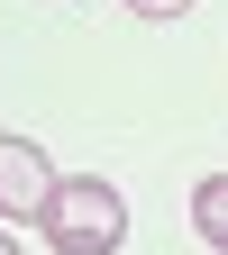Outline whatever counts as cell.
Instances as JSON below:
<instances>
[{
	"mask_svg": "<svg viewBox=\"0 0 228 255\" xmlns=\"http://www.w3.org/2000/svg\"><path fill=\"white\" fill-rule=\"evenodd\" d=\"M37 228H46L55 255H119L128 246V201H119V182H101V173H64Z\"/></svg>",
	"mask_w": 228,
	"mask_h": 255,
	"instance_id": "6da1fadb",
	"label": "cell"
},
{
	"mask_svg": "<svg viewBox=\"0 0 228 255\" xmlns=\"http://www.w3.org/2000/svg\"><path fill=\"white\" fill-rule=\"evenodd\" d=\"M55 182H64V173L46 164L37 137H0V219H46Z\"/></svg>",
	"mask_w": 228,
	"mask_h": 255,
	"instance_id": "7a4b0ae2",
	"label": "cell"
},
{
	"mask_svg": "<svg viewBox=\"0 0 228 255\" xmlns=\"http://www.w3.org/2000/svg\"><path fill=\"white\" fill-rule=\"evenodd\" d=\"M192 228H201L210 255H228V173H201V182H192Z\"/></svg>",
	"mask_w": 228,
	"mask_h": 255,
	"instance_id": "3957f363",
	"label": "cell"
},
{
	"mask_svg": "<svg viewBox=\"0 0 228 255\" xmlns=\"http://www.w3.org/2000/svg\"><path fill=\"white\" fill-rule=\"evenodd\" d=\"M128 9H137V18H183L192 0H128Z\"/></svg>",
	"mask_w": 228,
	"mask_h": 255,
	"instance_id": "277c9868",
	"label": "cell"
},
{
	"mask_svg": "<svg viewBox=\"0 0 228 255\" xmlns=\"http://www.w3.org/2000/svg\"><path fill=\"white\" fill-rule=\"evenodd\" d=\"M0 255H18V246H9V237H0Z\"/></svg>",
	"mask_w": 228,
	"mask_h": 255,
	"instance_id": "5b68a950",
	"label": "cell"
}]
</instances>
